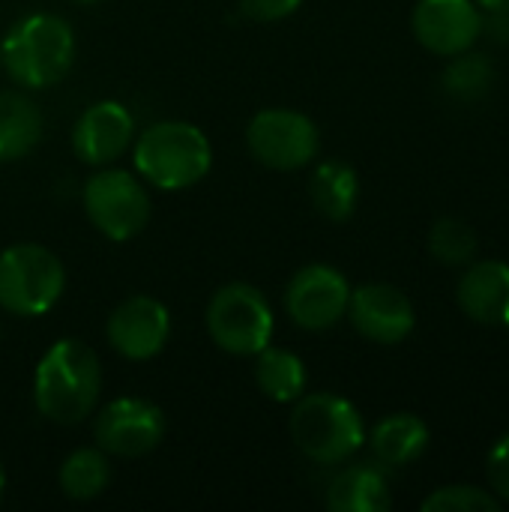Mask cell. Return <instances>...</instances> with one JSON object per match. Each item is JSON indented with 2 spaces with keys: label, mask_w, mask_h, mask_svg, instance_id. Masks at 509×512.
Masks as SVG:
<instances>
[{
  "label": "cell",
  "mask_w": 509,
  "mask_h": 512,
  "mask_svg": "<svg viewBox=\"0 0 509 512\" xmlns=\"http://www.w3.org/2000/svg\"><path fill=\"white\" fill-rule=\"evenodd\" d=\"M102 393V366L81 339H57L36 363V411L57 426H78L93 417Z\"/></svg>",
  "instance_id": "1"
},
{
  "label": "cell",
  "mask_w": 509,
  "mask_h": 512,
  "mask_svg": "<svg viewBox=\"0 0 509 512\" xmlns=\"http://www.w3.org/2000/svg\"><path fill=\"white\" fill-rule=\"evenodd\" d=\"M75 63V33L66 18L36 12L9 27L0 42V66L27 90L60 84Z\"/></svg>",
  "instance_id": "2"
},
{
  "label": "cell",
  "mask_w": 509,
  "mask_h": 512,
  "mask_svg": "<svg viewBox=\"0 0 509 512\" xmlns=\"http://www.w3.org/2000/svg\"><path fill=\"white\" fill-rule=\"evenodd\" d=\"M135 171L162 192H180L201 183L213 165L210 138L186 120H159L135 141Z\"/></svg>",
  "instance_id": "3"
},
{
  "label": "cell",
  "mask_w": 509,
  "mask_h": 512,
  "mask_svg": "<svg viewBox=\"0 0 509 512\" xmlns=\"http://www.w3.org/2000/svg\"><path fill=\"white\" fill-rule=\"evenodd\" d=\"M288 429L294 447L315 465H342L366 444L360 411L336 393L300 396Z\"/></svg>",
  "instance_id": "4"
},
{
  "label": "cell",
  "mask_w": 509,
  "mask_h": 512,
  "mask_svg": "<svg viewBox=\"0 0 509 512\" xmlns=\"http://www.w3.org/2000/svg\"><path fill=\"white\" fill-rule=\"evenodd\" d=\"M66 288L60 258L42 243H12L0 252V309L15 318L51 312Z\"/></svg>",
  "instance_id": "5"
},
{
  "label": "cell",
  "mask_w": 509,
  "mask_h": 512,
  "mask_svg": "<svg viewBox=\"0 0 509 512\" xmlns=\"http://www.w3.org/2000/svg\"><path fill=\"white\" fill-rule=\"evenodd\" d=\"M207 333L231 357H255L273 339V309L267 297L246 282L222 285L207 303Z\"/></svg>",
  "instance_id": "6"
},
{
  "label": "cell",
  "mask_w": 509,
  "mask_h": 512,
  "mask_svg": "<svg viewBox=\"0 0 509 512\" xmlns=\"http://www.w3.org/2000/svg\"><path fill=\"white\" fill-rule=\"evenodd\" d=\"M81 201L90 225L114 243L138 237L150 222V195L141 177L129 171H96L84 183Z\"/></svg>",
  "instance_id": "7"
},
{
  "label": "cell",
  "mask_w": 509,
  "mask_h": 512,
  "mask_svg": "<svg viewBox=\"0 0 509 512\" xmlns=\"http://www.w3.org/2000/svg\"><path fill=\"white\" fill-rule=\"evenodd\" d=\"M246 147L255 162L273 171H300L321 150L312 117L291 108H264L246 126Z\"/></svg>",
  "instance_id": "8"
},
{
  "label": "cell",
  "mask_w": 509,
  "mask_h": 512,
  "mask_svg": "<svg viewBox=\"0 0 509 512\" xmlns=\"http://www.w3.org/2000/svg\"><path fill=\"white\" fill-rule=\"evenodd\" d=\"M168 432L165 414L138 396H123L99 408L93 423L96 447L108 456L120 459H141L153 453Z\"/></svg>",
  "instance_id": "9"
},
{
  "label": "cell",
  "mask_w": 509,
  "mask_h": 512,
  "mask_svg": "<svg viewBox=\"0 0 509 512\" xmlns=\"http://www.w3.org/2000/svg\"><path fill=\"white\" fill-rule=\"evenodd\" d=\"M351 285L330 264L300 267L285 288V309L300 330L324 333L348 315Z\"/></svg>",
  "instance_id": "10"
},
{
  "label": "cell",
  "mask_w": 509,
  "mask_h": 512,
  "mask_svg": "<svg viewBox=\"0 0 509 512\" xmlns=\"http://www.w3.org/2000/svg\"><path fill=\"white\" fill-rule=\"evenodd\" d=\"M105 336L114 354L132 363L153 360L171 339V312L162 300L135 294L114 306L105 321Z\"/></svg>",
  "instance_id": "11"
},
{
  "label": "cell",
  "mask_w": 509,
  "mask_h": 512,
  "mask_svg": "<svg viewBox=\"0 0 509 512\" xmlns=\"http://www.w3.org/2000/svg\"><path fill=\"white\" fill-rule=\"evenodd\" d=\"M411 27L426 51L453 57L483 36V12L474 0H417Z\"/></svg>",
  "instance_id": "12"
},
{
  "label": "cell",
  "mask_w": 509,
  "mask_h": 512,
  "mask_svg": "<svg viewBox=\"0 0 509 512\" xmlns=\"http://www.w3.org/2000/svg\"><path fill=\"white\" fill-rule=\"evenodd\" d=\"M348 318L354 330L375 345H399L414 333L417 324L411 300L399 288L381 282L360 285L357 291H351Z\"/></svg>",
  "instance_id": "13"
},
{
  "label": "cell",
  "mask_w": 509,
  "mask_h": 512,
  "mask_svg": "<svg viewBox=\"0 0 509 512\" xmlns=\"http://www.w3.org/2000/svg\"><path fill=\"white\" fill-rule=\"evenodd\" d=\"M135 138V117L117 99H102L84 108L72 129V150L84 165H111Z\"/></svg>",
  "instance_id": "14"
},
{
  "label": "cell",
  "mask_w": 509,
  "mask_h": 512,
  "mask_svg": "<svg viewBox=\"0 0 509 512\" xmlns=\"http://www.w3.org/2000/svg\"><path fill=\"white\" fill-rule=\"evenodd\" d=\"M459 309L483 327H509V264L477 261L456 288Z\"/></svg>",
  "instance_id": "15"
},
{
  "label": "cell",
  "mask_w": 509,
  "mask_h": 512,
  "mask_svg": "<svg viewBox=\"0 0 509 512\" xmlns=\"http://www.w3.org/2000/svg\"><path fill=\"white\" fill-rule=\"evenodd\" d=\"M327 507L333 512H387L393 507L390 483L381 465L360 462L339 471L327 489Z\"/></svg>",
  "instance_id": "16"
},
{
  "label": "cell",
  "mask_w": 509,
  "mask_h": 512,
  "mask_svg": "<svg viewBox=\"0 0 509 512\" xmlns=\"http://www.w3.org/2000/svg\"><path fill=\"white\" fill-rule=\"evenodd\" d=\"M42 129V111L30 96L18 90H0V162H15L33 153V147L42 141Z\"/></svg>",
  "instance_id": "17"
},
{
  "label": "cell",
  "mask_w": 509,
  "mask_h": 512,
  "mask_svg": "<svg viewBox=\"0 0 509 512\" xmlns=\"http://www.w3.org/2000/svg\"><path fill=\"white\" fill-rule=\"evenodd\" d=\"M378 465L405 468L417 462L429 447V426L417 414H390L369 435Z\"/></svg>",
  "instance_id": "18"
},
{
  "label": "cell",
  "mask_w": 509,
  "mask_h": 512,
  "mask_svg": "<svg viewBox=\"0 0 509 512\" xmlns=\"http://www.w3.org/2000/svg\"><path fill=\"white\" fill-rule=\"evenodd\" d=\"M309 195L315 210L330 222H345L354 216L360 201V180L348 162L327 159L315 168L309 180Z\"/></svg>",
  "instance_id": "19"
},
{
  "label": "cell",
  "mask_w": 509,
  "mask_h": 512,
  "mask_svg": "<svg viewBox=\"0 0 509 512\" xmlns=\"http://www.w3.org/2000/svg\"><path fill=\"white\" fill-rule=\"evenodd\" d=\"M255 384L267 399L279 405H291L306 393L309 375L297 354L267 345L264 351L255 354Z\"/></svg>",
  "instance_id": "20"
},
{
  "label": "cell",
  "mask_w": 509,
  "mask_h": 512,
  "mask_svg": "<svg viewBox=\"0 0 509 512\" xmlns=\"http://www.w3.org/2000/svg\"><path fill=\"white\" fill-rule=\"evenodd\" d=\"M57 483L69 501L84 504V501L99 498L111 483L108 453H102L99 447H81V450L69 453L60 465Z\"/></svg>",
  "instance_id": "21"
},
{
  "label": "cell",
  "mask_w": 509,
  "mask_h": 512,
  "mask_svg": "<svg viewBox=\"0 0 509 512\" xmlns=\"http://www.w3.org/2000/svg\"><path fill=\"white\" fill-rule=\"evenodd\" d=\"M495 75H498L495 63L486 54H477L468 48L462 54H453V60L447 63L441 75V87L456 102H480L492 90Z\"/></svg>",
  "instance_id": "22"
},
{
  "label": "cell",
  "mask_w": 509,
  "mask_h": 512,
  "mask_svg": "<svg viewBox=\"0 0 509 512\" xmlns=\"http://www.w3.org/2000/svg\"><path fill=\"white\" fill-rule=\"evenodd\" d=\"M429 252L447 267H465L477 255V234L459 216H444L429 231Z\"/></svg>",
  "instance_id": "23"
},
{
  "label": "cell",
  "mask_w": 509,
  "mask_h": 512,
  "mask_svg": "<svg viewBox=\"0 0 509 512\" xmlns=\"http://www.w3.org/2000/svg\"><path fill=\"white\" fill-rule=\"evenodd\" d=\"M423 512H501V501L489 489L477 486H444L435 489L423 504Z\"/></svg>",
  "instance_id": "24"
},
{
  "label": "cell",
  "mask_w": 509,
  "mask_h": 512,
  "mask_svg": "<svg viewBox=\"0 0 509 512\" xmlns=\"http://www.w3.org/2000/svg\"><path fill=\"white\" fill-rule=\"evenodd\" d=\"M486 477H489V489L498 501L509 504V435H504L486 459Z\"/></svg>",
  "instance_id": "25"
},
{
  "label": "cell",
  "mask_w": 509,
  "mask_h": 512,
  "mask_svg": "<svg viewBox=\"0 0 509 512\" xmlns=\"http://www.w3.org/2000/svg\"><path fill=\"white\" fill-rule=\"evenodd\" d=\"M300 6H303V0H240V12L261 24L291 18Z\"/></svg>",
  "instance_id": "26"
},
{
  "label": "cell",
  "mask_w": 509,
  "mask_h": 512,
  "mask_svg": "<svg viewBox=\"0 0 509 512\" xmlns=\"http://www.w3.org/2000/svg\"><path fill=\"white\" fill-rule=\"evenodd\" d=\"M480 33H486L492 42H501L507 45L509 42V12H486L483 15V27Z\"/></svg>",
  "instance_id": "27"
},
{
  "label": "cell",
  "mask_w": 509,
  "mask_h": 512,
  "mask_svg": "<svg viewBox=\"0 0 509 512\" xmlns=\"http://www.w3.org/2000/svg\"><path fill=\"white\" fill-rule=\"evenodd\" d=\"M486 12H509V0H474Z\"/></svg>",
  "instance_id": "28"
},
{
  "label": "cell",
  "mask_w": 509,
  "mask_h": 512,
  "mask_svg": "<svg viewBox=\"0 0 509 512\" xmlns=\"http://www.w3.org/2000/svg\"><path fill=\"white\" fill-rule=\"evenodd\" d=\"M3 495H6V471L0 465V504H3Z\"/></svg>",
  "instance_id": "29"
},
{
  "label": "cell",
  "mask_w": 509,
  "mask_h": 512,
  "mask_svg": "<svg viewBox=\"0 0 509 512\" xmlns=\"http://www.w3.org/2000/svg\"><path fill=\"white\" fill-rule=\"evenodd\" d=\"M72 3H84V6H90V3H99V0H72Z\"/></svg>",
  "instance_id": "30"
}]
</instances>
